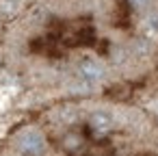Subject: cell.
<instances>
[{"label": "cell", "instance_id": "3", "mask_svg": "<svg viewBox=\"0 0 158 156\" xmlns=\"http://www.w3.org/2000/svg\"><path fill=\"white\" fill-rule=\"evenodd\" d=\"M91 128L98 132V134H104V132H108L110 128H113V117L108 115V113H104V111H98V113H93L91 115Z\"/></svg>", "mask_w": 158, "mask_h": 156}, {"label": "cell", "instance_id": "1", "mask_svg": "<svg viewBox=\"0 0 158 156\" xmlns=\"http://www.w3.org/2000/svg\"><path fill=\"white\" fill-rule=\"evenodd\" d=\"M20 150L26 156H44L46 152V139L39 130H26L20 134Z\"/></svg>", "mask_w": 158, "mask_h": 156}, {"label": "cell", "instance_id": "2", "mask_svg": "<svg viewBox=\"0 0 158 156\" xmlns=\"http://www.w3.org/2000/svg\"><path fill=\"white\" fill-rule=\"evenodd\" d=\"M78 72H80V76H82L85 80H89V82H95V80H100V78L104 76V67H102L98 61H93V59H82L80 65H78Z\"/></svg>", "mask_w": 158, "mask_h": 156}]
</instances>
